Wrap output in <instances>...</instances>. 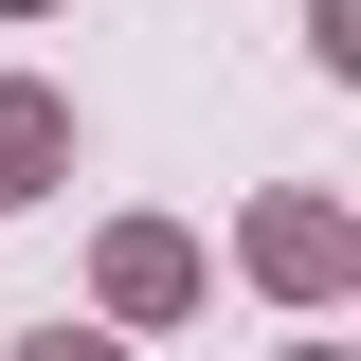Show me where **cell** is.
<instances>
[{"label": "cell", "mask_w": 361, "mask_h": 361, "mask_svg": "<svg viewBox=\"0 0 361 361\" xmlns=\"http://www.w3.org/2000/svg\"><path fill=\"white\" fill-rule=\"evenodd\" d=\"M37 163H54V127H37V109H0V199H37Z\"/></svg>", "instance_id": "cell-1"}]
</instances>
